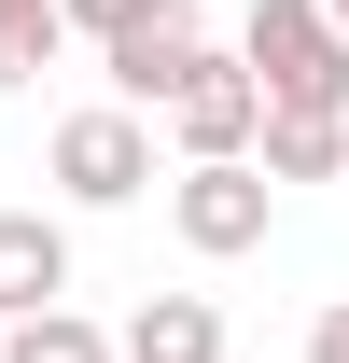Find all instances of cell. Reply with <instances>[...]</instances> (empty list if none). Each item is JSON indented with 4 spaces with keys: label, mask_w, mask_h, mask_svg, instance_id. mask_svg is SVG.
<instances>
[{
    "label": "cell",
    "mask_w": 349,
    "mask_h": 363,
    "mask_svg": "<svg viewBox=\"0 0 349 363\" xmlns=\"http://www.w3.org/2000/svg\"><path fill=\"white\" fill-rule=\"evenodd\" d=\"M238 70L265 112H349V28L321 0H252L238 14Z\"/></svg>",
    "instance_id": "1"
},
{
    "label": "cell",
    "mask_w": 349,
    "mask_h": 363,
    "mask_svg": "<svg viewBox=\"0 0 349 363\" xmlns=\"http://www.w3.org/2000/svg\"><path fill=\"white\" fill-rule=\"evenodd\" d=\"M43 168L70 210H126V196H154V126H140L126 98H84V112H56Z\"/></svg>",
    "instance_id": "2"
},
{
    "label": "cell",
    "mask_w": 349,
    "mask_h": 363,
    "mask_svg": "<svg viewBox=\"0 0 349 363\" xmlns=\"http://www.w3.org/2000/svg\"><path fill=\"white\" fill-rule=\"evenodd\" d=\"M265 210H279V182H265L252 154H182V182H168V224H182V252H196V266L265 252Z\"/></svg>",
    "instance_id": "3"
},
{
    "label": "cell",
    "mask_w": 349,
    "mask_h": 363,
    "mask_svg": "<svg viewBox=\"0 0 349 363\" xmlns=\"http://www.w3.org/2000/svg\"><path fill=\"white\" fill-rule=\"evenodd\" d=\"M98 56H112V98H126V112H168V84L210 56V28H196V0H154V14H140V28H112Z\"/></svg>",
    "instance_id": "4"
},
{
    "label": "cell",
    "mask_w": 349,
    "mask_h": 363,
    "mask_svg": "<svg viewBox=\"0 0 349 363\" xmlns=\"http://www.w3.org/2000/svg\"><path fill=\"white\" fill-rule=\"evenodd\" d=\"M252 112H265V98H252V70H238L223 43L168 84V140H182V154H252Z\"/></svg>",
    "instance_id": "5"
},
{
    "label": "cell",
    "mask_w": 349,
    "mask_h": 363,
    "mask_svg": "<svg viewBox=\"0 0 349 363\" xmlns=\"http://www.w3.org/2000/svg\"><path fill=\"white\" fill-rule=\"evenodd\" d=\"M70 294V224L56 210H0V321H28Z\"/></svg>",
    "instance_id": "6"
},
{
    "label": "cell",
    "mask_w": 349,
    "mask_h": 363,
    "mask_svg": "<svg viewBox=\"0 0 349 363\" xmlns=\"http://www.w3.org/2000/svg\"><path fill=\"white\" fill-rule=\"evenodd\" d=\"M112 363H223V308L210 294H140L126 335H112Z\"/></svg>",
    "instance_id": "7"
},
{
    "label": "cell",
    "mask_w": 349,
    "mask_h": 363,
    "mask_svg": "<svg viewBox=\"0 0 349 363\" xmlns=\"http://www.w3.org/2000/svg\"><path fill=\"white\" fill-rule=\"evenodd\" d=\"M252 168L265 182H336L349 168V112H252Z\"/></svg>",
    "instance_id": "8"
},
{
    "label": "cell",
    "mask_w": 349,
    "mask_h": 363,
    "mask_svg": "<svg viewBox=\"0 0 349 363\" xmlns=\"http://www.w3.org/2000/svg\"><path fill=\"white\" fill-rule=\"evenodd\" d=\"M0 363H112V335H98L70 294L56 308H28V321H0Z\"/></svg>",
    "instance_id": "9"
},
{
    "label": "cell",
    "mask_w": 349,
    "mask_h": 363,
    "mask_svg": "<svg viewBox=\"0 0 349 363\" xmlns=\"http://www.w3.org/2000/svg\"><path fill=\"white\" fill-rule=\"evenodd\" d=\"M56 43H70V28H56V0H0V84H43Z\"/></svg>",
    "instance_id": "10"
},
{
    "label": "cell",
    "mask_w": 349,
    "mask_h": 363,
    "mask_svg": "<svg viewBox=\"0 0 349 363\" xmlns=\"http://www.w3.org/2000/svg\"><path fill=\"white\" fill-rule=\"evenodd\" d=\"M154 0H56V28H84V43H112V28H140Z\"/></svg>",
    "instance_id": "11"
},
{
    "label": "cell",
    "mask_w": 349,
    "mask_h": 363,
    "mask_svg": "<svg viewBox=\"0 0 349 363\" xmlns=\"http://www.w3.org/2000/svg\"><path fill=\"white\" fill-rule=\"evenodd\" d=\"M307 363H349V294H336L321 321H307Z\"/></svg>",
    "instance_id": "12"
},
{
    "label": "cell",
    "mask_w": 349,
    "mask_h": 363,
    "mask_svg": "<svg viewBox=\"0 0 349 363\" xmlns=\"http://www.w3.org/2000/svg\"><path fill=\"white\" fill-rule=\"evenodd\" d=\"M336 182H349V168H336Z\"/></svg>",
    "instance_id": "13"
}]
</instances>
